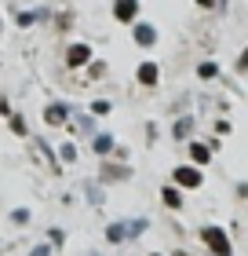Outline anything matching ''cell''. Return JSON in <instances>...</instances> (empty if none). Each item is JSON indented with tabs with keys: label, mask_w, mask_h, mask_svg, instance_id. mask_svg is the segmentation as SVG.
Returning <instances> with one entry per match:
<instances>
[{
	"label": "cell",
	"mask_w": 248,
	"mask_h": 256,
	"mask_svg": "<svg viewBox=\"0 0 248 256\" xmlns=\"http://www.w3.org/2000/svg\"><path fill=\"white\" fill-rule=\"evenodd\" d=\"M29 256H51V246H37V249H33Z\"/></svg>",
	"instance_id": "cell-20"
},
{
	"label": "cell",
	"mask_w": 248,
	"mask_h": 256,
	"mask_svg": "<svg viewBox=\"0 0 248 256\" xmlns=\"http://www.w3.org/2000/svg\"><path fill=\"white\" fill-rule=\"evenodd\" d=\"M135 40L143 44V48H150V44H157V30L146 26V22H139V26H135Z\"/></svg>",
	"instance_id": "cell-5"
},
{
	"label": "cell",
	"mask_w": 248,
	"mask_h": 256,
	"mask_svg": "<svg viewBox=\"0 0 248 256\" xmlns=\"http://www.w3.org/2000/svg\"><path fill=\"white\" fill-rule=\"evenodd\" d=\"M11 220H15V224H26L29 212H26V208H15V212H11Z\"/></svg>",
	"instance_id": "cell-18"
},
{
	"label": "cell",
	"mask_w": 248,
	"mask_h": 256,
	"mask_svg": "<svg viewBox=\"0 0 248 256\" xmlns=\"http://www.w3.org/2000/svg\"><path fill=\"white\" fill-rule=\"evenodd\" d=\"M44 118H48V124H62L66 121V106H48V110H44Z\"/></svg>",
	"instance_id": "cell-8"
},
{
	"label": "cell",
	"mask_w": 248,
	"mask_h": 256,
	"mask_svg": "<svg viewBox=\"0 0 248 256\" xmlns=\"http://www.w3.org/2000/svg\"><path fill=\"white\" fill-rule=\"evenodd\" d=\"M106 176H113V180H124V176H128V168H113V165H106Z\"/></svg>",
	"instance_id": "cell-16"
},
{
	"label": "cell",
	"mask_w": 248,
	"mask_h": 256,
	"mask_svg": "<svg viewBox=\"0 0 248 256\" xmlns=\"http://www.w3.org/2000/svg\"><path fill=\"white\" fill-rule=\"evenodd\" d=\"M201 242H208L216 256H230V234L223 227H201Z\"/></svg>",
	"instance_id": "cell-1"
},
{
	"label": "cell",
	"mask_w": 248,
	"mask_h": 256,
	"mask_svg": "<svg viewBox=\"0 0 248 256\" xmlns=\"http://www.w3.org/2000/svg\"><path fill=\"white\" fill-rule=\"evenodd\" d=\"M106 238H110V242H124L128 238V227L124 224H110V227H106Z\"/></svg>",
	"instance_id": "cell-7"
},
{
	"label": "cell",
	"mask_w": 248,
	"mask_h": 256,
	"mask_svg": "<svg viewBox=\"0 0 248 256\" xmlns=\"http://www.w3.org/2000/svg\"><path fill=\"white\" fill-rule=\"evenodd\" d=\"M238 70H248V48H245V55L238 59Z\"/></svg>",
	"instance_id": "cell-21"
},
{
	"label": "cell",
	"mask_w": 248,
	"mask_h": 256,
	"mask_svg": "<svg viewBox=\"0 0 248 256\" xmlns=\"http://www.w3.org/2000/svg\"><path fill=\"white\" fill-rule=\"evenodd\" d=\"M18 22H22V26H29V22H37V11H22V15H18Z\"/></svg>",
	"instance_id": "cell-17"
},
{
	"label": "cell",
	"mask_w": 248,
	"mask_h": 256,
	"mask_svg": "<svg viewBox=\"0 0 248 256\" xmlns=\"http://www.w3.org/2000/svg\"><path fill=\"white\" fill-rule=\"evenodd\" d=\"M175 183H179V187H201V172L183 165V168H175Z\"/></svg>",
	"instance_id": "cell-2"
},
{
	"label": "cell",
	"mask_w": 248,
	"mask_h": 256,
	"mask_svg": "<svg viewBox=\"0 0 248 256\" xmlns=\"http://www.w3.org/2000/svg\"><path fill=\"white\" fill-rule=\"evenodd\" d=\"M91 256H99V252H91Z\"/></svg>",
	"instance_id": "cell-23"
},
{
	"label": "cell",
	"mask_w": 248,
	"mask_h": 256,
	"mask_svg": "<svg viewBox=\"0 0 248 256\" xmlns=\"http://www.w3.org/2000/svg\"><path fill=\"white\" fill-rule=\"evenodd\" d=\"M139 80H143V84H157V66L143 62V66H139Z\"/></svg>",
	"instance_id": "cell-6"
},
{
	"label": "cell",
	"mask_w": 248,
	"mask_h": 256,
	"mask_svg": "<svg viewBox=\"0 0 248 256\" xmlns=\"http://www.w3.org/2000/svg\"><path fill=\"white\" fill-rule=\"evenodd\" d=\"M197 4H205V8H212V0H197Z\"/></svg>",
	"instance_id": "cell-22"
},
{
	"label": "cell",
	"mask_w": 248,
	"mask_h": 256,
	"mask_svg": "<svg viewBox=\"0 0 248 256\" xmlns=\"http://www.w3.org/2000/svg\"><path fill=\"white\" fill-rule=\"evenodd\" d=\"M95 150H99V154H110V150H113V139H110V136H95Z\"/></svg>",
	"instance_id": "cell-12"
},
{
	"label": "cell",
	"mask_w": 248,
	"mask_h": 256,
	"mask_svg": "<svg viewBox=\"0 0 248 256\" xmlns=\"http://www.w3.org/2000/svg\"><path fill=\"white\" fill-rule=\"evenodd\" d=\"M197 74L205 77V80H212V77L219 74V66H216V62H201V66H197Z\"/></svg>",
	"instance_id": "cell-11"
},
{
	"label": "cell",
	"mask_w": 248,
	"mask_h": 256,
	"mask_svg": "<svg viewBox=\"0 0 248 256\" xmlns=\"http://www.w3.org/2000/svg\"><path fill=\"white\" fill-rule=\"evenodd\" d=\"M135 11H139V0H117V4H113V15L121 22H132Z\"/></svg>",
	"instance_id": "cell-3"
},
{
	"label": "cell",
	"mask_w": 248,
	"mask_h": 256,
	"mask_svg": "<svg viewBox=\"0 0 248 256\" xmlns=\"http://www.w3.org/2000/svg\"><path fill=\"white\" fill-rule=\"evenodd\" d=\"M164 202H168V205H172V208H175V205H179V194H175V190H172V187H168V190H164Z\"/></svg>",
	"instance_id": "cell-19"
},
{
	"label": "cell",
	"mask_w": 248,
	"mask_h": 256,
	"mask_svg": "<svg viewBox=\"0 0 248 256\" xmlns=\"http://www.w3.org/2000/svg\"><path fill=\"white\" fill-rule=\"evenodd\" d=\"M88 59H91L88 44H73V48H69V55H66V62H69V66H84Z\"/></svg>",
	"instance_id": "cell-4"
},
{
	"label": "cell",
	"mask_w": 248,
	"mask_h": 256,
	"mask_svg": "<svg viewBox=\"0 0 248 256\" xmlns=\"http://www.w3.org/2000/svg\"><path fill=\"white\" fill-rule=\"evenodd\" d=\"M190 158L197 161V165H205V161H208V146H201V143H194V146H190Z\"/></svg>",
	"instance_id": "cell-10"
},
{
	"label": "cell",
	"mask_w": 248,
	"mask_h": 256,
	"mask_svg": "<svg viewBox=\"0 0 248 256\" xmlns=\"http://www.w3.org/2000/svg\"><path fill=\"white\" fill-rule=\"evenodd\" d=\"M11 132H15V136H26V121H22L18 114H15V118H11Z\"/></svg>",
	"instance_id": "cell-13"
},
{
	"label": "cell",
	"mask_w": 248,
	"mask_h": 256,
	"mask_svg": "<svg viewBox=\"0 0 248 256\" xmlns=\"http://www.w3.org/2000/svg\"><path fill=\"white\" fill-rule=\"evenodd\" d=\"M146 230V220H135V224H128V234H143Z\"/></svg>",
	"instance_id": "cell-15"
},
{
	"label": "cell",
	"mask_w": 248,
	"mask_h": 256,
	"mask_svg": "<svg viewBox=\"0 0 248 256\" xmlns=\"http://www.w3.org/2000/svg\"><path fill=\"white\" fill-rule=\"evenodd\" d=\"M190 128H194V121H190V118H183V121H175V128H172V132L179 136V139H186V136H190Z\"/></svg>",
	"instance_id": "cell-9"
},
{
	"label": "cell",
	"mask_w": 248,
	"mask_h": 256,
	"mask_svg": "<svg viewBox=\"0 0 248 256\" xmlns=\"http://www.w3.org/2000/svg\"><path fill=\"white\" fill-rule=\"evenodd\" d=\"M58 154H62V161H73V158H77V146H73V143H66L62 150H58Z\"/></svg>",
	"instance_id": "cell-14"
}]
</instances>
